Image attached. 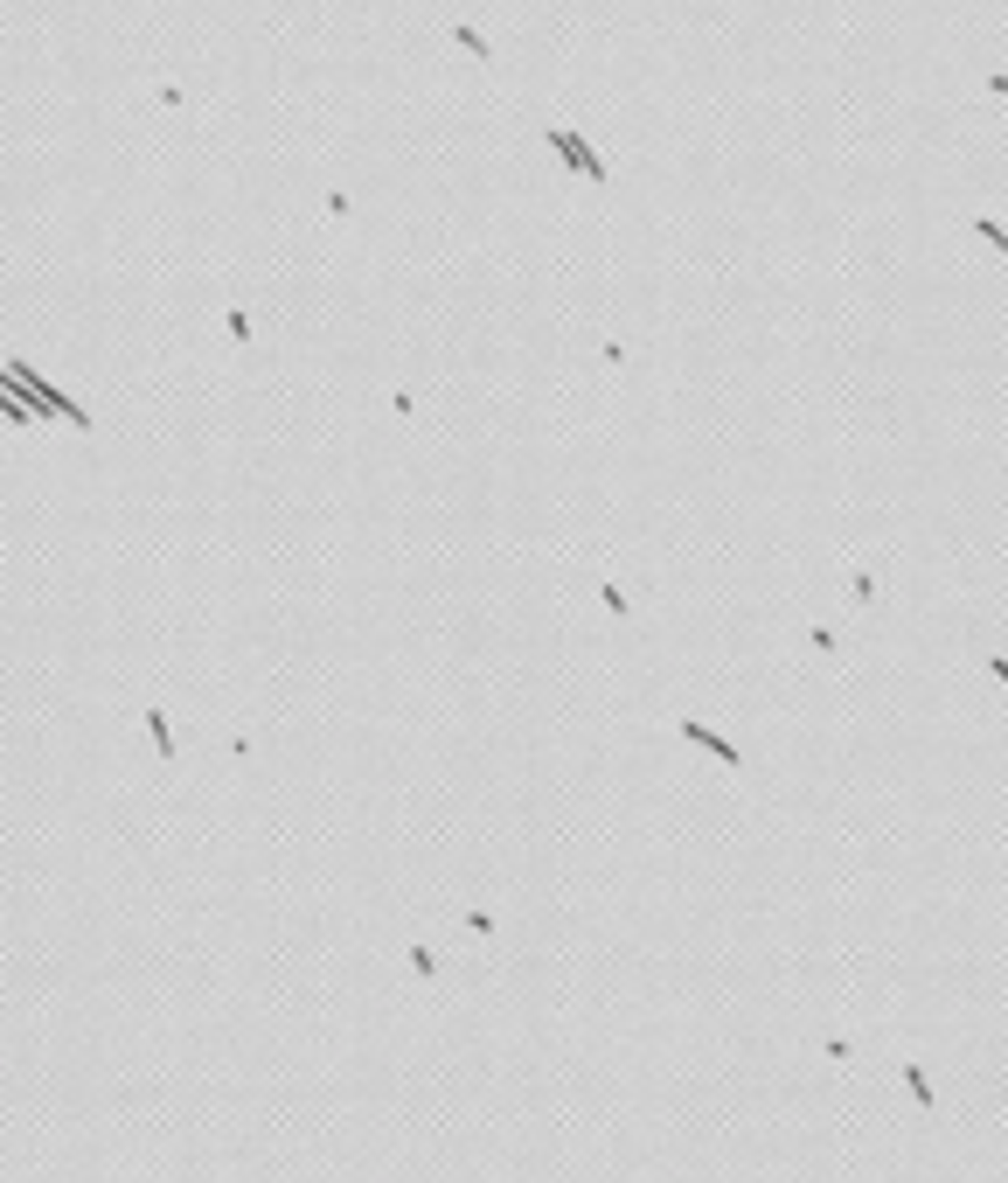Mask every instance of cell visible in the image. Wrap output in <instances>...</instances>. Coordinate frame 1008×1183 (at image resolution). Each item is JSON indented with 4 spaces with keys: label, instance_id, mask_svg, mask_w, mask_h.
<instances>
[{
    "label": "cell",
    "instance_id": "cell-1",
    "mask_svg": "<svg viewBox=\"0 0 1008 1183\" xmlns=\"http://www.w3.org/2000/svg\"><path fill=\"white\" fill-rule=\"evenodd\" d=\"M550 147L563 154V161H570V168H584L591 182H605V161H598V154H591V147H584L577 133H563V125H550Z\"/></svg>",
    "mask_w": 1008,
    "mask_h": 1183
},
{
    "label": "cell",
    "instance_id": "cell-3",
    "mask_svg": "<svg viewBox=\"0 0 1008 1183\" xmlns=\"http://www.w3.org/2000/svg\"><path fill=\"white\" fill-rule=\"evenodd\" d=\"M147 731H154V745H161V759H175V731H168V717H161V710H147Z\"/></svg>",
    "mask_w": 1008,
    "mask_h": 1183
},
{
    "label": "cell",
    "instance_id": "cell-2",
    "mask_svg": "<svg viewBox=\"0 0 1008 1183\" xmlns=\"http://www.w3.org/2000/svg\"><path fill=\"white\" fill-rule=\"evenodd\" d=\"M682 731H689V738H696V745H710V752H717V759H724V766H737V745H724V738H717V731H710V724H696V717H689V724H682Z\"/></svg>",
    "mask_w": 1008,
    "mask_h": 1183
},
{
    "label": "cell",
    "instance_id": "cell-4",
    "mask_svg": "<svg viewBox=\"0 0 1008 1183\" xmlns=\"http://www.w3.org/2000/svg\"><path fill=\"white\" fill-rule=\"evenodd\" d=\"M974 230H981V237H988V244H995V251H1002V258H1008V230H1002V223H995V216H974Z\"/></svg>",
    "mask_w": 1008,
    "mask_h": 1183
},
{
    "label": "cell",
    "instance_id": "cell-5",
    "mask_svg": "<svg viewBox=\"0 0 1008 1183\" xmlns=\"http://www.w3.org/2000/svg\"><path fill=\"white\" fill-rule=\"evenodd\" d=\"M988 91H1002V98H1008V77H1002V70H995V77H988Z\"/></svg>",
    "mask_w": 1008,
    "mask_h": 1183
}]
</instances>
